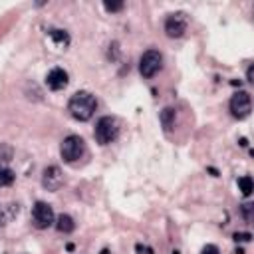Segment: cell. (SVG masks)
I'll return each mask as SVG.
<instances>
[{
	"label": "cell",
	"mask_w": 254,
	"mask_h": 254,
	"mask_svg": "<svg viewBox=\"0 0 254 254\" xmlns=\"http://www.w3.org/2000/svg\"><path fill=\"white\" fill-rule=\"evenodd\" d=\"M98 109V102L90 92H77L68 102V111L77 121H90Z\"/></svg>",
	"instance_id": "obj_1"
},
{
	"label": "cell",
	"mask_w": 254,
	"mask_h": 254,
	"mask_svg": "<svg viewBox=\"0 0 254 254\" xmlns=\"http://www.w3.org/2000/svg\"><path fill=\"white\" fill-rule=\"evenodd\" d=\"M32 222H34V226L40 228V230L52 226V224H54V209H52L48 203L38 201V203L32 207Z\"/></svg>",
	"instance_id": "obj_5"
},
{
	"label": "cell",
	"mask_w": 254,
	"mask_h": 254,
	"mask_svg": "<svg viewBox=\"0 0 254 254\" xmlns=\"http://www.w3.org/2000/svg\"><path fill=\"white\" fill-rule=\"evenodd\" d=\"M252 111V102H250V94L248 92H238L232 96L230 100V113L238 119L248 117Z\"/></svg>",
	"instance_id": "obj_6"
},
{
	"label": "cell",
	"mask_w": 254,
	"mask_h": 254,
	"mask_svg": "<svg viewBox=\"0 0 254 254\" xmlns=\"http://www.w3.org/2000/svg\"><path fill=\"white\" fill-rule=\"evenodd\" d=\"M14 179H16V175L12 169H8V167L0 169V187H10L14 183Z\"/></svg>",
	"instance_id": "obj_13"
},
{
	"label": "cell",
	"mask_w": 254,
	"mask_h": 254,
	"mask_svg": "<svg viewBox=\"0 0 254 254\" xmlns=\"http://www.w3.org/2000/svg\"><path fill=\"white\" fill-rule=\"evenodd\" d=\"M117 135H119V123H117L115 117L106 115V117H102L98 121V125H96V141L100 145H109L111 141L117 139Z\"/></svg>",
	"instance_id": "obj_3"
},
{
	"label": "cell",
	"mask_w": 254,
	"mask_h": 254,
	"mask_svg": "<svg viewBox=\"0 0 254 254\" xmlns=\"http://www.w3.org/2000/svg\"><path fill=\"white\" fill-rule=\"evenodd\" d=\"M68 81H70V75H68V72H66V70H62V68H54V70L46 75V83H48V88H50V90H54V92L64 90V88L68 86Z\"/></svg>",
	"instance_id": "obj_9"
},
{
	"label": "cell",
	"mask_w": 254,
	"mask_h": 254,
	"mask_svg": "<svg viewBox=\"0 0 254 254\" xmlns=\"http://www.w3.org/2000/svg\"><path fill=\"white\" fill-rule=\"evenodd\" d=\"M165 32L169 38H181L187 32V18L183 12L171 14L165 20Z\"/></svg>",
	"instance_id": "obj_7"
},
{
	"label": "cell",
	"mask_w": 254,
	"mask_h": 254,
	"mask_svg": "<svg viewBox=\"0 0 254 254\" xmlns=\"http://www.w3.org/2000/svg\"><path fill=\"white\" fill-rule=\"evenodd\" d=\"M252 77H254V68L250 66V68H248V72H246V79H248V81H254Z\"/></svg>",
	"instance_id": "obj_20"
},
{
	"label": "cell",
	"mask_w": 254,
	"mask_h": 254,
	"mask_svg": "<svg viewBox=\"0 0 254 254\" xmlns=\"http://www.w3.org/2000/svg\"><path fill=\"white\" fill-rule=\"evenodd\" d=\"M163 66V56L157 50H147L139 60V72L143 77H153Z\"/></svg>",
	"instance_id": "obj_4"
},
{
	"label": "cell",
	"mask_w": 254,
	"mask_h": 254,
	"mask_svg": "<svg viewBox=\"0 0 254 254\" xmlns=\"http://www.w3.org/2000/svg\"><path fill=\"white\" fill-rule=\"evenodd\" d=\"M242 217H244L246 222L252 220V205H250V203H244V205H242Z\"/></svg>",
	"instance_id": "obj_17"
},
{
	"label": "cell",
	"mask_w": 254,
	"mask_h": 254,
	"mask_svg": "<svg viewBox=\"0 0 254 254\" xmlns=\"http://www.w3.org/2000/svg\"><path fill=\"white\" fill-rule=\"evenodd\" d=\"M16 215H18V205H8V207H4L2 211H0V226H4L6 220L14 218Z\"/></svg>",
	"instance_id": "obj_12"
},
{
	"label": "cell",
	"mask_w": 254,
	"mask_h": 254,
	"mask_svg": "<svg viewBox=\"0 0 254 254\" xmlns=\"http://www.w3.org/2000/svg\"><path fill=\"white\" fill-rule=\"evenodd\" d=\"M238 189H240V193L244 195V197H248L252 191H254V183H252V177H248V175H244V177H240L238 179Z\"/></svg>",
	"instance_id": "obj_14"
},
{
	"label": "cell",
	"mask_w": 254,
	"mask_h": 254,
	"mask_svg": "<svg viewBox=\"0 0 254 254\" xmlns=\"http://www.w3.org/2000/svg\"><path fill=\"white\" fill-rule=\"evenodd\" d=\"M232 238H234L236 242H248V240L252 238V234H250V232H236Z\"/></svg>",
	"instance_id": "obj_18"
},
{
	"label": "cell",
	"mask_w": 254,
	"mask_h": 254,
	"mask_svg": "<svg viewBox=\"0 0 254 254\" xmlns=\"http://www.w3.org/2000/svg\"><path fill=\"white\" fill-rule=\"evenodd\" d=\"M56 228H58V232H62V234H70V232H73L75 222H73V218H72L70 215H60V217L56 218Z\"/></svg>",
	"instance_id": "obj_10"
},
{
	"label": "cell",
	"mask_w": 254,
	"mask_h": 254,
	"mask_svg": "<svg viewBox=\"0 0 254 254\" xmlns=\"http://www.w3.org/2000/svg\"><path fill=\"white\" fill-rule=\"evenodd\" d=\"M62 183H64V175H62L58 165H50V167L44 169V173H42V187L46 191H52L54 193V191H58L62 187Z\"/></svg>",
	"instance_id": "obj_8"
},
{
	"label": "cell",
	"mask_w": 254,
	"mask_h": 254,
	"mask_svg": "<svg viewBox=\"0 0 254 254\" xmlns=\"http://www.w3.org/2000/svg\"><path fill=\"white\" fill-rule=\"evenodd\" d=\"M50 38H52L56 44H60V46H68V44H70V36H68V32H64V30H50Z\"/></svg>",
	"instance_id": "obj_15"
},
{
	"label": "cell",
	"mask_w": 254,
	"mask_h": 254,
	"mask_svg": "<svg viewBox=\"0 0 254 254\" xmlns=\"http://www.w3.org/2000/svg\"><path fill=\"white\" fill-rule=\"evenodd\" d=\"M201 254H220V250H218V246H215V244H207V246L201 250Z\"/></svg>",
	"instance_id": "obj_19"
},
{
	"label": "cell",
	"mask_w": 254,
	"mask_h": 254,
	"mask_svg": "<svg viewBox=\"0 0 254 254\" xmlns=\"http://www.w3.org/2000/svg\"><path fill=\"white\" fill-rule=\"evenodd\" d=\"M104 6H106L108 12H119V10H123V2H106Z\"/></svg>",
	"instance_id": "obj_16"
},
{
	"label": "cell",
	"mask_w": 254,
	"mask_h": 254,
	"mask_svg": "<svg viewBox=\"0 0 254 254\" xmlns=\"http://www.w3.org/2000/svg\"><path fill=\"white\" fill-rule=\"evenodd\" d=\"M159 119H161L163 129L169 133V131H171V129L175 127V109H173V108H165V109L161 111Z\"/></svg>",
	"instance_id": "obj_11"
},
{
	"label": "cell",
	"mask_w": 254,
	"mask_h": 254,
	"mask_svg": "<svg viewBox=\"0 0 254 254\" xmlns=\"http://www.w3.org/2000/svg\"><path fill=\"white\" fill-rule=\"evenodd\" d=\"M86 153V143L79 135H68L60 145V155L66 163H75Z\"/></svg>",
	"instance_id": "obj_2"
}]
</instances>
